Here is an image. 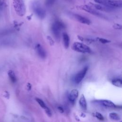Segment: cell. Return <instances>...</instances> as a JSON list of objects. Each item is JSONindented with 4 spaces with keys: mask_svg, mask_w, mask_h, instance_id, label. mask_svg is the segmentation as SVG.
Instances as JSON below:
<instances>
[{
    "mask_svg": "<svg viewBox=\"0 0 122 122\" xmlns=\"http://www.w3.org/2000/svg\"><path fill=\"white\" fill-rule=\"evenodd\" d=\"M110 118L113 120L118 121L120 119V116L118 114L115 112H112L109 114Z\"/></svg>",
    "mask_w": 122,
    "mask_h": 122,
    "instance_id": "ac0fdd59",
    "label": "cell"
},
{
    "mask_svg": "<svg viewBox=\"0 0 122 122\" xmlns=\"http://www.w3.org/2000/svg\"><path fill=\"white\" fill-rule=\"evenodd\" d=\"M94 1L95 2H96V3H97V4L104 6L106 7L110 8V9H114L113 8H112L111 7H109L108 3H107V0H94Z\"/></svg>",
    "mask_w": 122,
    "mask_h": 122,
    "instance_id": "e0dca14e",
    "label": "cell"
},
{
    "mask_svg": "<svg viewBox=\"0 0 122 122\" xmlns=\"http://www.w3.org/2000/svg\"><path fill=\"white\" fill-rule=\"evenodd\" d=\"M35 100H36V102L38 103V104L40 105V106L41 108H42L43 109H45L47 107L46 105L45 104L44 102L41 99H40L39 98H36Z\"/></svg>",
    "mask_w": 122,
    "mask_h": 122,
    "instance_id": "d6986e66",
    "label": "cell"
},
{
    "mask_svg": "<svg viewBox=\"0 0 122 122\" xmlns=\"http://www.w3.org/2000/svg\"><path fill=\"white\" fill-rule=\"evenodd\" d=\"M2 3L0 0V10H1L2 9Z\"/></svg>",
    "mask_w": 122,
    "mask_h": 122,
    "instance_id": "83f0119b",
    "label": "cell"
},
{
    "mask_svg": "<svg viewBox=\"0 0 122 122\" xmlns=\"http://www.w3.org/2000/svg\"><path fill=\"white\" fill-rule=\"evenodd\" d=\"M112 84L118 87H122V81L121 79L116 78L114 79L112 81Z\"/></svg>",
    "mask_w": 122,
    "mask_h": 122,
    "instance_id": "2e32d148",
    "label": "cell"
},
{
    "mask_svg": "<svg viewBox=\"0 0 122 122\" xmlns=\"http://www.w3.org/2000/svg\"><path fill=\"white\" fill-rule=\"evenodd\" d=\"M97 40L99 41L100 42H101L102 43H103V44H105V43H109L111 42V41L109 40H107V39H104V38H96Z\"/></svg>",
    "mask_w": 122,
    "mask_h": 122,
    "instance_id": "44dd1931",
    "label": "cell"
},
{
    "mask_svg": "<svg viewBox=\"0 0 122 122\" xmlns=\"http://www.w3.org/2000/svg\"><path fill=\"white\" fill-rule=\"evenodd\" d=\"M79 104L81 108L84 110H86L87 109V102L85 98V96L83 94H81L80 100H79Z\"/></svg>",
    "mask_w": 122,
    "mask_h": 122,
    "instance_id": "4fadbf2b",
    "label": "cell"
},
{
    "mask_svg": "<svg viewBox=\"0 0 122 122\" xmlns=\"http://www.w3.org/2000/svg\"><path fill=\"white\" fill-rule=\"evenodd\" d=\"M14 10L18 15L22 17L26 13V7L23 0H12Z\"/></svg>",
    "mask_w": 122,
    "mask_h": 122,
    "instance_id": "3957f363",
    "label": "cell"
},
{
    "mask_svg": "<svg viewBox=\"0 0 122 122\" xmlns=\"http://www.w3.org/2000/svg\"><path fill=\"white\" fill-rule=\"evenodd\" d=\"M8 76L10 80V81L13 82L14 83L17 81V78L15 75V74L13 71L12 70H9L8 72Z\"/></svg>",
    "mask_w": 122,
    "mask_h": 122,
    "instance_id": "9a60e30c",
    "label": "cell"
},
{
    "mask_svg": "<svg viewBox=\"0 0 122 122\" xmlns=\"http://www.w3.org/2000/svg\"><path fill=\"white\" fill-rule=\"evenodd\" d=\"M47 39L50 44V45H51V46H53L54 44V41H53V39L50 36H47Z\"/></svg>",
    "mask_w": 122,
    "mask_h": 122,
    "instance_id": "603a6c76",
    "label": "cell"
},
{
    "mask_svg": "<svg viewBox=\"0 0 122 122\" xmlns=\"http://www.w3.org/2000/svg\"><path fill=\"white\" fill-rule=\"evenodd\" d=\"M78 94H79V92L77 89L72 90L70 92V94H69L68 97H69V100L70 102L72 103H74L75 102L78 96Z\"/></svg>",
    "mask_w": 122,
    "mask_h": 122,
    "instance_id": "30bf717a",
    "label": "cell"
},
{
    "mask_svg": "<svg viewBox=\"0 0 122 122\" xmlns=\"http://www.w3.org/2000/svg\"><path fill=\"white\" fill-rule=\"evenodd\" d=\"M107 3L109 7L113 9L114 8H121L122 7V0H107Z\"/></svg>",
    "mask_w": 122,
    "mask_h": 122,
    "instance_id": "9c48e42d",
    "label": "cell"
},
{
    "mask_svg": "<svg viewBox=\"0 0 122 122\" xmlns=\"http://www.w3.org/2000/svg\"><path fill=\"white\" fill-rule=\"evenodd\" d=\"M95 117L97 118V119H98L99 120H101V121H102V120H104V117H103V116H102V115L101 114V113H100V112H96V113H95Z\"/></svg>",
    "mask_w": 122,
    "mask_h": 122,
    "instance_id": "7402d4cb",
    "label": "cell"
},
{
    "mask_svg": "<svg viewBox=\"0 0 122 122\" xmlns=\"http://www.w3.org/2000/svg\"><path fill=\"white\" fill-rule=\"evenodd\" d=\"M113 28L115 29H122V25L119 24H114L113 25Z\"/></svg>",
    "mask_w": 122,
    "mask_h": 122,
    "instance_id": "d4e9b609",
    "label": "cell"
},
{
    "mask_svg": "<svg viewBox=\"0 0 122 122\" xmlns=\"http://www.w3.org/2000/svg\"><path fill=\"white\" fill-rule=\"evenodd\" d=\"M65 28V24L60 20H55L51 25V31L56 41H59L61 38V31Z\"/></svg>",
    "mask_w": 122,
    "mask_h": 122,
    "instance_id": "7a4b0ae2",
    "label": "cell"
},
{
    "mask_svg": "<svg viewBox=\"0 0 122 122\" xmlns=\"http://www.w3.org/2000/svg\"><path fill=\"white\" fill-rule=\"evenodd\" d=\"M88 70V67L87 66L84 67L81 71L78 72L74 77V81L76 83L78 84L83 80L85 77Z\"/></svg>",
    "mask_w": 122,
    "mask_h": 122,
    "instance_id": "8992f818",
    "label": "cell"
},
{
    "mask_svg": "<svg viewBox=\"0 0 122 122\" xmlns=\"http://www.w3.org/2000/svg\"><path fill=\"white\" fill-rule=\"evenodd\" d=\"M65 1L68 2H71V3H73V0H63Z\"/></svg>",
    "mask_w": 122,
    "mask_h": 122,
    "instance_id": "4316f807",
    "label": "cell"
},
{
    "mask_svg": "<svg viewBox=\"0 0 122 122\" xmlns=\"http://www.w3.org/2000/svg\"><path fill=\"white\" fill-rule=\"evenodd\" d=\"M62 40L64 48L68 49L70 45V37L66 32H63L62 33Z\"/></svg>",
    "mask_w": 122,
    "mask_h": 122,
    "instance_id": "8fae6325",
    "label": "cell"
},
{
    "mask_svg": "<svg viewBox=\"0 0 122 122\" xmlns=\"http://www.w3.org/2000/svg\"><path fill=\"white\" fill-rule=\"evenodd\" d=\"M31 8L33 12L38 18L42 20L45 18L46 11L40 0H33L31 2Z\"/></svg>",
    "mask_w": 122,
    "mask_h": 122,
    "instance_id": "6da1fadb",
    "label": "cell"
},
{
    "mask_svg": "<svg viewBox=\"0 0 122 122\" xmlns=\"http://www.w3.org/2000/svg\"><path fill=\"white\" fill-rule=\"evenodd\" d=\"M72 16L76 20H77L78 22L81 23L89 25L91 23V20L81 15L74 13V14H72Z\"/></svg>",
    "mask_w": 122,
    "mask_h": 122,
    "instance_id": "ba28073f",
    "label": "cell"
},
{
    "mask_svg": "<svg viewBox=\"0 0 122 122\" xmlns=\"http://www.w3.org/2000/svg\"><path fill=\"white\" fill-rule=\"evenodd\" d=\"M44 110H45V112L46 113V114L49 116H51V111H50V110L49 109V108L48 107H47Z\"/></svg>",
    "mask_w": 122,
    "mask_h": 122,
    "instance_id": "cb8c5ba5",
    "label": "cell"
},
{
    "mask_svg": "<svg viewBox=\"0 0 122 122\" xmlns=\"http://www.w3.org/2000/svg\"><path fill=\"white\" fill-rule=\"evenodd\" d=\"M93 7L97 10H99L102 11H111L112 10H113V9H110L107 7H106L104 6L98 4H92Z\"/></svg>",
    "mask_w": 122,
    "mask_h": 122,
    "instance_id": "5bb4252c",
    "label": "cell"
},
{
    "mask_svg": "<svg viewBox=\"0 0 122 122\" xmlns=\"http://www.w3.org/2000/svg\"><path fill=\"white\" fill-rule=\"evenodd\" d=\"M56 0H45V5L47 7H51L53 5Z\"/></svg>",
    "mask_w": 122,
    "mask_h": 122,
    "instance_id": "ffe728a7",
    "label": "cell"
},
{
    "mask_svg": "<svg viewBox=\"0 0 122 122\" xmlns=\"http://www.w3.org/2000/svg\"></svg>",
    "mask_w": 122,
    "mask_h": 122,
    "instance_id": "f1b7e54d",
    "label": "cell"
},
{
    "mask_svg": "<svg viewBox=\"0 0 122 122\" xmlns=\"http://www.w3.org/2000/svg\"><path fill=\"white\" fill-rule=\"evenodd\" d=\"M79 9H81L82 10H83L87 12H89L93 15L96 16L97 17H101V18H105V16L102 14L101 13L99 12V11H98L97 10H96L95 9H93V8H92L91 6L87 5H81L79 6Z\"/></svg>",
    "mask_w": 122,
    "mask_h": 122,
    "instance_id": "5b68a950",
    "label": "cell"
},
{
    "mask_svg": "<svg viewBox=\"0 0 122 122\" xmlns=\"http://www.w3.org/2000/svg\"><path fill=\"white\" fill-rule=\"evenodd\" d=\"M72 49L77 52L83 53H89L92 52V50L90 48L85 44L80 42H75L72 45Z\"/></svg>",
    "mask_w": 122,
    "mask_h": 122,
    "instance_id": "277c9868",
    "label": "cell"
},
{
    "mask_svg": "<svg viewBox=\"0 0 122 122\" xmlns=\"http://www.w3.org/2000/svg\"><path fill=\"white\" fill-rule=\"evenodd\" d=\"M100 103L104 106L109 108H114L116 107L115 104L111 101L107 100H103L100 101Z\"/></svg>",
    "mask_w": 122,
    "mask_h": 122,
    "instance_id": "7c38bea8",
    "label": "cell"
},
{
    "mask_svg": "<svg viewBox=\"0 0 122 122\" xmlns=\"http://www.w3.org/2000/svg\"><path fill=\"white\" fill-rule=\"evenodd\" d=\"M35 50L37 55L42 59H44L46 57V51L43 47L40 44L37 43L35 45Z\"/></svg>",
    "mask_w": 122,
    "mask_h": 122,
    "instance_id": "52a82bcc",
    "label": "cell"
},
{
    "mask_svg": "<svg viewBox=\"0 0 122 122\" xmlns=\"http://www.w3.org/2000/svg\"><path fill=\"white\" fill-rule=\"evenodd\" d=\"M58 110L60 111V112H64V110H63V108L61 107V106H59L58 107Z\"/></svg>",
    "mask_w": 122,
    "mask_h": 122,
    "instance_id": "484cf974",
    "label": "cell"
}]
</instances>
